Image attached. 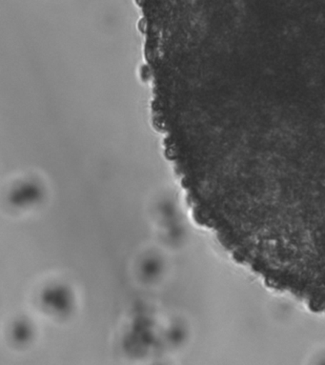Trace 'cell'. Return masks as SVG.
I'll return each instance as SVG.
<instances>
[{
	"instance_id": "cell-1",
	"label": "cell",
	"mask_w": 325,
	"mask_h": 365,
	"mask_svg": "<svg viewBox=\"0 0 325 365\" xmlns=\"http://www.w3.org/2000/svg\"><path fill=\"white\" fill-rule=\"evenodd\" d=\"M160 266H158V262H149L145 264V267H144V271L145 273L148 274L150 276L155 275L158 273V270H160Z\"/></svg>"
}]
</instances>
